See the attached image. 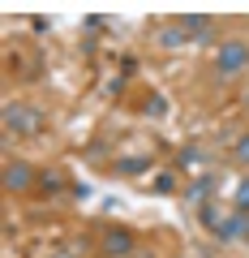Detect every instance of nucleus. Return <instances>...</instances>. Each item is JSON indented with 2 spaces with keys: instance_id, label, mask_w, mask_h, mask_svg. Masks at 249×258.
<instances>
[{
  "instance_id": "nucleus-4",
  "label": "nucleus",
  "mask_w": 249,
  "mask_h": 258,
  "mask_svg": "<svg viewBox=\"0 0 249 258\" xmlns=\"http://www.w3.org/2000/svg\"><path fill=\"white\" fill-rule=\"evenodd\" d=\"M245 228H249V215H232V220L219 224V237L228 241V237H236V232H245Z\"/></svg>"
},
{
  "instance_id": "nucleus-3",
  "label": "nucleus",
  "mask_w": 249,
  "mask_h": 258,
  "mask_svg": "<svg viewBox=\"0 0 249 258\" xmlns=\"http://www.w3.org/2000/svg\"><path fill=\"white\" fill-rule=\"evenodd\" d=\"M5 185H9V189H26L30 185V168L26 164H9L5 168Z\"/></svg>"
},
{
  "instance_id": "nucleus-1",
  "label": "nucleus",
  "mask_w": 249,
  "mask_h": 258,
  "mask_svg": "<svg viewBox=\"0 0 249 258\" xmlns=\"http://www.w3.org/2000/svg\"><path fill=\"white\" fill-rule=\"evenodd\" d=\"M245 64H249V47L232 39V43H223L219 56H215V74H219V78H236Z\"/></svg>"
},
{
  "instance_id": "nucleus-7",
  "label": "nucleus",
  "mask_w": 249,
  "mask_h": 258,
  "mask_svg": "<svg viewBox=\"0 0 249 258\" xmlns=\"http://www.w3.org/2000/svg\"><path fill=\"white\" fill-rule=\"evenodd\" d=\"M236 207H240V211L249 207V185H240V194H236Z\"/></svg>"
},
{
  "instance_id": "nucleus-5",
  "label": "nucleus",
  "mask_w": 249,
  "mask_h": 258,
  "mask_svg": "<svg viewBox=\"0 0 249 258\" xmlns=\"http://www.w3.org/2000/svg\"><path fill=\"white\" fill-rule=\"evenodd\" d=\"M159 43L163 47H181V43H189V35H185V26H168V30H159Z\"/></svg>"
},
{
  "instance_id": "nucleus-6",
  "label": "nucleus",
  "mask_w": 249,
  "mask_h": 258,
  "mask_svg": "<svg viewBox=\"0 0 249 258\" xmlns=\"http://www.w3.org/2000/svg\"><path fill=\"white\" fill-rule=\"evenodd\" d=\"M5 120H9V129H30L26 108H9V112H5Z\"/></svg>"
},
{
  "instance_id": "nucleus-2",
  "label": "nucleus",
  "mask_w": 249,
  "mask_h": 258,
  "mask_svg": "<svg viewBox=\"0 0 249 258\" xmlns=\"http://www.w3.org/2000/svg\"><path fill=\"white\" fill-rule=\"evenodd\" d=\"M129 249H133V237H129V232H108V237H103V254L125 258Z\"/></svg>"
},
{
  "instance_id": "nucleus-8",
  "label": "nucleus",
  "mask_w": 249,
  "mask_h": 258,
  "mask_svg": "<svg viewBox=\"0 0 249 258\" xmlns=\"http://www.w3.org/2000/svg\"><path fill=\"white\" fill-rule=\"evenodd\" d=\"M236 159H240V164H249V138L240 142V151H236Z\"/></svg>"
}]
</instances>
